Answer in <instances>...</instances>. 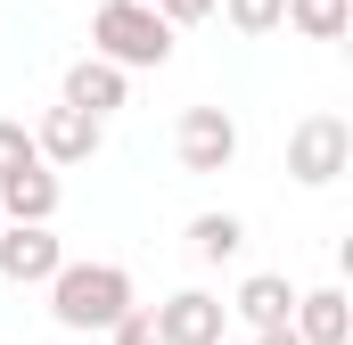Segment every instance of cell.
<instances>
[{"label":"cell","instance_id":"1","mask_svg":"<svg viewBox=\"0 0 353 345\" xmlns=\"http://www.w3.org/2000/svg\"><path fill=\"white\" fill-rule=\"evenodd\" d=\"M41 288H50V321H58V329H99V337H107V321H115L123 304H140L123 263H58Z\"/></svg>","mask_w":353,"mask_h":345},{"label":"cell","instance_id":"2","mask_svg":"<svg viewBox=\"0 0 353 345\" xmlns=\"http://www.w3.org/2000/svg\"><path fill=\"white\" fill-rule=\"evenodd\" d=\"M90 50L115 58V66H165L173 58V25L148 8V0H107L90 17Z\"/></svg>","mask_w":353,"mask_h":345},{"label":"cell","instance_id":"3","mask_svg":"<svg viewBox=\"0 0 353 345\" xmlns=\"http://www.w3.org/2000/svg\"><path fill=\"white\" fill-rule=\"evenodd\" d=\"M345 165H353V124H345V115H304V124L288 132V181L329 189Z\"/></svg>","mask_w":353,"mask_h":345},{"label":"cell","instance_id":"4","mask_svg":"<svg viewBox=\"0 0 353 345\" xmlns=\"http://www.w3.org/2000/svg\"><path fill=\"white\" fill-rule=\"evenodd\" d=\"M99 148H107V124H99V115L66 107V99L41 107V124H33V157H41V165H90Z\"/></svg>","mask_w":353,"mask_h":345},{"label":"cell","instance_id":"5","mask_svg":"<svg viewBox=\"0 0 353 345\" xmlns=\"http://www.w3.org/2000/svg\"><path fill=\"white\" fill-rule=\"evenodd\" d=\"M173 157H181V172H230V157H239V124H230L222 107H181Z\"/></svg>","mask_w":353,"mask_h":345},{"label":"cell","instance_id":"6","mask_svg":"<svg viewBox=\"0 0 353 345\" xmlns=\"http://www.w3.org/2000/svg\"><path fill=\"white\" fill-rule=\"evenodd\" d=\"M58 263H66V247L50 222H0V279L8 288H41Z\"/></svg>","mask_w":353,"mask_h":345},{"label":"cell","instance_id":"7","mask_svg":"<svg viewBox=\"0 0 353 345\" xmlns=\"http://www.w3.org/2000/svg\"><path fill=\"white\" fill-rule=\"evenodd\" d=\"M222 329H230V304L205 296V288H181V296L157 304V337L165 345H222Z\"/></svg>","mask_w":353,"mask_h":345},{"label":"cell","instance_id":"8","mask_svg":"<svg viewBox=\"0 0 353 345\" xmlns=\"http://www.w3.org/2000/svg\"><path fill=\"white\" fill-rule=\"evenodd\" d=\"M123 99H132V66H115V58H99V50L66 66V107H83V115H99V124H107Z\"/></svg>","mask_w":353,"mask_h":345},{"label":"cell","instance_id":"9","mask_svg":"<svg viewBox=\"0 0 353 345\" xmlns=\"http://www.w3.org/2000/svg\"><path fill=\"white\" fill-rule=\"evenodd\" d=\"M58 214V165H17L8 181H0V222H50Z\"/></svg>","mask_w":353,"mask_h":345},{"label":"cell","instance_id":"10","mask_svg":"<svg viewBox=\"0 0 353 345\" xmlns=\"http://www.w3.org/2000/svg\"><path fill=\"white\" fill-rule=\"evenodd\" d=\"M288 329H296L304 345H345V337H353V304H345V288H312V296H296Z\"/></svg>","mask_w":353,"mask_h":345},{"label":"cell","instance_id":"11","mask_svg":"<svg viewBox=\"0 0 353 345\" xmlns=\"http://www.w3.org/2000/svg\"><path fill=\"white\" fill-rule=\"evenodd\" d=\"M230 313H239L247 329H279V321L296 313V288H288V271H247V279H239V296H230Z\"/></svg>","mask_w":353,"mask_h":345},{"label":"cell","instance_id":"12","mask_svg":"<svg viewBox=\"0 0 353 345\" xmlns=\"http://www.w3.org/2000/svg\"><path fill=\"white\" fill-rule=\"evenodd\" d=\"M189 255L197 263H239L247 255V222L239 214H197L189 222Z\"/></svg>","mask_w":353,"mask_h":345},{"label":"cell","instance_id":"13","mask_svg":"<svg viewBox=\"0 0 353 345\" xmlns=\"http://www.w3.org/2000/svg\"><path fill=\"white\" fill-rule=\"evenodd\" d=\"M279 25H296L304 41H337V33L353 25V0H288V17H279Z\"/></svg>","mask_w":353,"mask_h":345},{"label":"cell","instance_id":"14","mask_svg":"<svg viewBox=\"0 0 353 345\" xmlns=\"http://www.w3.org/2000/svg\"><path fill=\"white\" fill-rule=\"evenodd\" d=\"M239 33H279V17H288V0H214Z\"/></svg>","mask_w":353,"mask_h":345},{"label":"cell","instance_id":"15","mask_svg":"<svg viewBox=\"0 0 353 345\" xmlns=\"http://www.w3.org/2000/svg\"><path fill=\"white\" fill-rule=\"evenodd\" d=\"M107 337H115V345H165V337H157V313H148V304H123V313L107 321Z\"/></svg>","mask_w":353,"mask_h":345},{"label":"cell","instance_id":"16","mask_svg":"<svg viewBox=\"0 0 353 345\" xmlns=\"http://www.w3.org/2000/svg\"><path fill=\"white\" fill-rule=\"evenodd\" d=\"M17 165H33V124H17V115H0V181Z\"/></svg>","mask_w":353,"mask_h":345},{"label":"cell","instance_id":"17","mask_svg":"<svg viewBox=\"0 0 353 345\" xmlns=\"http://www.w3.org/2000/svg\"><path fill=\"white\" fill-rule=\"evenodd\" d=\"M157 17H165V25H205V17H214V0H157Z\"/></svg>","mask_w":353,"mask_h":345},{"label":"cell","instance_id":"18","mask_svg":"<svg viewBox=\"0 0 353 345\" xmlns=\"http://www.w3.org/2000/svg\"><path fill=\"white\" fill-rule=\"evenodd\" d=\"M255 345H304V337H296V329L279 321V329H255Z\"/></svg>","mask_w":353,"mask_h":345},{"label":"cell","instance_id":"19","mask_svg":"<svg viewBox=\"0 0 353 345\" xmlns=\"http://www.w3.org/2000/svg\"><path fill=\"white\" fill-rule=\"evenodd\" d=\"M148 8H157V0H148Z\"/></svg>","mask_w":353,"mask_h":345}]
</instances>
